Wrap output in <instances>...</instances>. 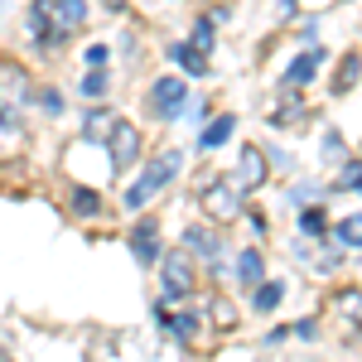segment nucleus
Returning <instances> with one entry per match:
<instances>
[{
    "label": "nucleus",
    "instance_id": "b1692460",
    "mask_svg": "<svg viewBox=\"0 0 362 362\" xmlns=\"http://www.w3.org/2000/svg\"><path fill=\"white\" fill-rule=\"evenodd\" d=\"M189 49H198V54L208 58V49H213V20H198V25H194V39H189Z\"/></svg>",
    "mask_w": 362,
    "mask_h": 362
},
{
    "label": "nucleus",
    "instance_id": "393cba45",
    "mask_svg": "<svg viewBox=\"0 0 362 362\" xmlns=\"http://www.w3.org/2000/svg\"><path fill=\"white\" fill-rule=\"evenodd\" d=\"M34 97H39V112H49V116L63 112V92H58V87H44V92H34Z\"/></svg>",
    "mask_w": 362,
    "mask_h": 362
},
{
    "label": "nucleus",
    "instance_id": "dca6fc26",
    "mask_svg": "<svg viewBox=\"0 0 362 362\" xmlns=\"http://www.w3.org/2000/svg\"><path fill=\"white\" fill-rule=\"evenodd\" d=\"M169 58H174L184 73H194V78H208V58L198 54V49H189L184 39H179V44H169Z\"/></svg>",
    "mask_w": 362,
    "mask_h": 362
},
{
    "label": "nucleus",
    "instance_id": "4be33fe9",
    "mask_svg": "<svg viewBox=\"0 0 362 362\" xmlns=\"http://www.w3.org/2000/svg\"><path fill=\"white\" fill-rule=\"evenodd\" d=\"M353 78H358V49H353V54H343V68H338V78H334V92H348Z\"/></svg>",
    "mask_w": 362,
    "mask_h": 362
},
{
    "label": "nucleus",
    "instance_id": "6e6552de",
    "mask_svg": "<svg viewBox=\"0 0 362 362\" xmlns=\"http://www.w3.org/2000/svg\"><path fill=\"white\" fill-rule=\"evenodd\" d=\"M150 102H155V116H174L184 112V83L179 78H160V83L150 87Z\"/></svg>",
    "mask_w": 362,
    "mask_h": 362
},
{
    "label": "nucleus",
    "instance_id": "c85d7f7f",
    "mask_svg": "<svg viewBox=\"0 0 362 362\" xmlns=\"http://www.w3.org/2000/svg\"><path fill=\"white\" fill-rule=\"evenodd\" d=\"M87 63L102 73V63H107V49H102V44H92V49H87Z\"/></svg>",
    "mask_w": 362,
    "mask_h": 362
},
{
    "label": "nucleus",
    "instance_id": "c756f323",
    "mask_svg": "<svg viewBox=\"0 0 362 362\" xmlns=\"http://www.w3.org/2000/svg\"><path fill=\"white\" fill-rule=\"evenodd\" d=\"M102 5H107V10H121V5H126V0H102Z\"/></svg>",
    "mask_w": 362,
    "mask_h": 362
},
{
    "label": "nucleus",
    "instance_id": "412c9836",
    "mask_svg": "<svg viewBox=\"0 0 362 362\" xmlns=\"http://www.w3.org/2000/svg\"><path fill=\"white\" fill-rule=\"evenodd\" d=\"M300 227H305V237H324V232H329L324 208H305V213H300Z\"/></svg>",
    "mask_w": 362,
    "mask_h": 362
},
{
    "label": "nucleus",
    "instance_id": "7ed1b4c3",
    "mask_svg": "<svg viewBox=\"0 0 362 362\" xmlns=\"http://www.w3.org/2000/svg\"><path fill=\"white\" fill-rule=\"evenodd\" d=\"M198 198H203V213H208L213 223H232V218L242 213V189H237L232 179H208V184L198 189Z\"/></svg>",
    "mask_w": 362,
    "mask_h": 362
},
{
    "label": "nucleus",
    "instance_id": "f8f14e48",
    "mask_svg": "<svg viewBox=\"0 0 362 362\" xmlns=\"http://www.w3.org/2000/svg\"><path fill=\"white\" fill-rule=\"evenodd\" d=\"M334 314H338V324H343V338H358L362 329V295L358 290H343L334 300Z\"/></svg>",
    "mask_w": 362,
    "mask_h": 362
},
{
    "label": "nucleus",
    "instance_id": "423d86ee",
    "mask_svg": "<svg viewBox=\"0 0 362 362\" xmlns=\"http://www.w3.org/2000/svg\"><path fill=\"white\" fill-rule=\"evenodd\" d=\"M107 145H112V165L116 169H126V165L140 160V131L131 126V121H116L112 136H107Z\"/></svg>",
    "mask_w": 362,
    "mask_h": 362
},
{
    "label": "nucleus",
    "instance_id": "5701e85b",
    "mask_svg": "<svg viewBox=\"0 0 362 362\" xmlns=\"http://www.w3.org/2000/svg\"><path fill=\"white\" fill-rule=\"evenodd\" d=\"M338 242L362 247V213H353V218H343V223H338Z\"/></svg>",
    "mask_w": 362,
    "mask_h": 362
},
{
    "label": "nucleus",
    "instance_id": "f03ea898",
    "mask_svg": "<svg viewBox=\"0 0 362 362\" xmlns=\"http://www.w3.org/2000/svg\"><path fill=\"white\" fill-rule=\"evenodd\" d=\"M174 174H179V155H155V160L145 165V174H140L136 184L126 189V208H131V213H136V208H145V203L160 194Z\"/></svg>",
    "mask_w": 362,
    "mask_h": 362
},
{
    "label": "nucleus",
    "instance_id": "39448f33",
    "mask_svg": "<svg viewBox=\"0 0 362 362\" xmlns=\"http://www.w3.org/2000/svg\"><path fill=\"white\" fill-rule=\"evenodd\" d=\"M155 319H160L179 343H198V334H203V314H198L194 305H189V309H174L169 300H160V305H155Z\"/></svg>",
    "mask_w": 362,
    "mask_h": 362
},
{
    "label": "nucleus",
    "instance_id": "a211bd4d",
    "mask_svg": "<svg viewBox=\"0 0 362 362\" xmlns=\"http://www.w3.org/2000/svg\"><path fill=\"white\" fill-rule=\"evenodd\" d=\"M280 300H285V285H280V280H261V285H256V295H251V309L271 314Z\"/></svg>",
    "mask_w": 362,
    "mask_h": 362
},
{
    "label": "nucleus",
    "instance_id": "0eeeda50",
    "mask_svg": "<svg viewBox=\"0 0 362 362\" xmlns=\"http://www.w3.org/2000/svg\"><path fill=\"white\" fill-rule=\"evenodd\" d=\"M237 189H242V198L256 194L261 184H266V155L256 150V145H242V160H237V179H232Z\"/></svg>",
    "mask_w": 362,
    "mask_h": 362
},
{
    "label": "nucleus",
    "instance_id": "cd10ccee",
    "mask_svg": "<svg viewBox=\"0 0 362 362\" xmlns=\"http://www.w3.org/2000/svg\"><path fill=\"white\" fill-rule=\"evenodd\" d=\"M290 334H295V338H314V334H319V319H300Z\"/></svg>",
    "mask_w": 362,
    "mask_h": 362
},
{
    "label": "nucleus",
    "instance_id": "9d476101",
    "mask_svg": "<svg viewBox=\"0 0 362 362\" xmlns=\"http://www.w3.org/2000/svg\"><path fill=\"white\" fill-rule=\"evenodd\" d=\"M324 49H305V54L295 58L290 68H285V87H305V83H314L319 78V68H324Z\"/></svg>",
    "mask_w": 362,
    "mask_h": 362
},
{
    "label": "nucleus",
    "instance_id": "20e7f679",
    "mask_svg": "<svg viewBox=\"0 0 362 362\" xmlns=\"http://www.w3.org/2000/svg\"><path fill=\"white\" fill-rule=\"evenodd\" d=\"M160 276H165V295L160 300H189L194 295V256L189 251H165L160 256Z\"/></svg>",
    "mask_w": 362,
    "mask_h": 362
},
{
    "label": "nucleus",
    "instance_id": "a878e982",
    "mask_svg": "<svg viewBox=\"0 0 362 362\" xmlns=\"http://www.w3.org/2000/svg\"><path fill=\"white\" fill-rule=\"evenodd\" d=\"M107 92V73H87L83 78V97H102Z\"/></svg>",
    "mask_w": 362,
    "mask_h": 362
},
{
    "label": "nucleus",
    "instance_id": "4468645a",
    "mask_svg": "<svg viewBox=\"0 0 362 362\" xmlns=\"http://www.w3.org/2000/svg\"><path fill=\"white\" fill-rule=\"evenodd\" d=\"M266 280V261H261V251L247 247L242 256H237V285H247V290H256Z\"/></svg>",
    "mask_w": 362,
    "mask_h": 362
},
{
    "label": "nucleus",
    "instance_id": "6ab92c4d",
    "mask_svg": "<svg viewBox=\"0 0 362 362\" xmlns=\"http://www.w3.org/2000/svg\"><path fill=\"white\" fill-rule=\"evenodd\" d=\"M73 213L78 218H97L102 213V198L92 194V189H73Z\"/></svg>",
    "mask_w": 362,
    "mask_h": 362
},
{
    "label": "nucleus",
    "instance_id": "f3484780",
    "mask_svg": "<svg viewBox=\"0 0 362 362\" xmlns=\"http://www.w3.org/2000/svg\"><path fill=\"white\" fill-rule=\"evenodd\" d=\"M116 121H121V116H116L112 107H92V112H87V121H83V131H87L92 140H102V136H112Z\"/></svg>",
    "mask_w": 362,
    "mask_h": 362
},
{
    "label": "nucleus",
    "instance_id": "aec40b11",
    "mask_svg": "<svg viewBox=\"0 0 362 362\" xmlns=\"http://www.w3.org/2000/svg\"><path fill=\"white\" fill-rule=\"evenodd\" d=\"M334 189H343V194H362V160H348V165H343V174H338Z\"/></svg>",
    "mask_w": 362,
    "mask_h": 362
},
{
    "label": "nucleus",
    "instance_id": "2eb2a0df",
    "mask_svg": "<svg viewBox=\"0 0 362 362\" xmlns=\"http://www.w3.org/2000/svg\"><path fill=\"white\" fill-rule=\"evenodd\" d=\"M232 131H237V116H218V121H208L203 136H198V150H218V145H227Z\"/></svg>",
    "mask_w": 362,
    "mask_h": 362
},
{
    "label": "nucleus",
    "instance_id": "bb28decb",
    "mask_svg": "<svg viewBox=\"0 0 362 362\" xmlns=\"http://www.w3.org/2000/svg\"><path fill=\"white\" fill-rule=\"evenodd\" d=\"M305 121V107H290V112H271V126H295Z\"/></svg>",
    "mask_w": 362,
    "mask_h": 362
},
{
    "label": "nucleus",
    "instance_id": "ddd939ff",
    "mask_svg": "<svg viewBox=\"0 0 362 362\" xmlns=\"http://www.w3.org/2000/svg\"><path fill=\"white\" fill-rule=\"evenodd\" d=\"M184 247L194 251V256H203V261H218V256H223V237H218L213 227H189V232H184Z\"/></svg>",
    "mask_w": 362,
    "mask_h": 362
},
{
    "label": "nucleus",
    "instance_id": "f257e3e1",
    "mask_svg": "<svg viewBox=\"0 0 362 362\" xmlns=\"http://www.w3.org/2000/svg\"><path fill=\"white\" fill-rule=\"evenodd\" d=\"M83 25H87V0H34L29 5L34 49H63Z\"/></svg>",
    "mask_w": 362,
    "mask_h": 362
},
{
    "label": "nucleus",
    "instance_id": "1a4fd4ad",
    "mask_svg": "<svg viewBox=\"0 0 362 362\" xmlns=\"http://www.w3.org/2000/svg\"><path fill=\"white\" fill-rule=\"evenodd\" d=\"M25 102H29L25 68H15V63H10V68H0V107H10V112H15V107H25Z\"/></svg>",
    "mask_w": 362,
    "mask_h": 362
},
{
    "label": "nucleus",
    "instance_id": "9b49d317",
    "mask_svg": "<svg viewBox=\"0 0 362 362\" xmlns=\"http://www.w3.org/2000/svg\"><path fill=\"white\" fill-rule=\"evenodd\" d=\"M131 251H136L140 266H155V261H160V227L155 223H136L131 227Z\"/></svg>",
    "mask_w": 362,
    "mask_h": 362
},
{
    "label": "nucleus",
    "instance_id": "7c9ffc66",
    "mask_svg": "<svg viewBox=\"0 0 362 362\" xmlns=\"http://www.w3.org/2000/svg\"><path fill=\"white\" fill-rule=\"evenodd\" d=\"M280 5H285V10H295V5H300V0H280Z\"/></svg>",
    "mask_w": 362,
    "mask_h": 362
}]
</instances>
